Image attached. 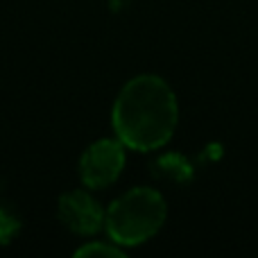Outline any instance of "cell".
<instances>
[{"mask_svg": "<svg viewBox=\"0 0 258 258\" xmlns=\"http://www.w3.org/2000/svg\"><path fill=\"white\" fill-rule=\"evenodd\" d=\"M168 206L154 188H134L118 197L104 215L107 233L116 245L134 247L156 236L165 222Z\"/></svg>", "mask_w": 258, "mask_h": 258, "instance_id": "2", "label": "cell"}, {"mask_svg": "<svg viewBox=\"0 0 258 258\" xmlns=\"http://www.w3.org/2000/svg\"><path fill=\"white\" fill-rule=\"evenodd\" d=\"M77 256H122L120 249H116V247L111 245H104V242H91V245L82 247V249H77Z\"/></svg>", "mask_w": 258, "mask_h": 258, "instance_id": "5", "label": "cell"}, {"mask_svg": "<svg viewBox=\"0 0 258 258\" xmlns=\"http://www.w3.org/2000/svg\"><path fill=\"white\" fill-rule=\"evenodd\" d=\"M122 168H125V143L118 138H104L98 141L84 152L80 163L82 181L89 188H104L111 186L118 177H120Z\"/></svg>", "mask_w": 258, "mask_h": 258, "instance_id": "3", "label": "cell"}, {"mask_svg": "<svg viewBox=\"0 0 258 258\" xmlns=\"http://www.w3.org/2000/svg\"><path fill=\"white\" fill-rule=\"evenodd\" d=\"M59 218L71 231L80 236H93L104 227V211L89 192H68L59 202Z\"/></svg>", "mask_w": 258, "mask_h": 258, "instance_id": "4", "label": "cell"}, {"mask_svg": "<svg viewBox=\"0 0 258 258\" xmlns=\"http://www.w3.org/2000/svg\"><path fill=\"white\" fill-rule=\"evenodd\" d=\"M179 109L172 89L156 75H138L120 91L113 129L129 150H159L172 138Z\"/></svg>", "mask_w": 258, "mask_h": 258, "instance_id": "1", "label": "cell"}, {"mask_svg": "<svg viewBox=\"0 0 258 258\" xmlns=\"http://www.w3.org/2000/svg\"><path fill=\"white\" fill-rule=\"evenodd\" d=\"M16 229V224H14V220H5V215L0 213V240H7L9 238V233Z\"/></svg>", "mask_w": 258, "mask_h": 258, "instance_id": "6", "label": "cell"}]
</instances>
